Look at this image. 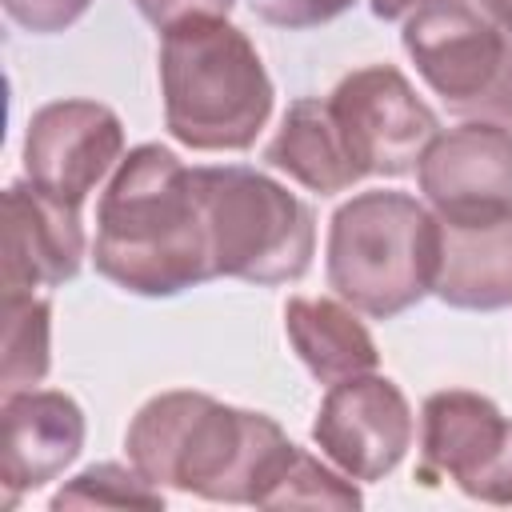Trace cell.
<instances>
[{"mask_svg": "<svg viewBox=\"0 0 512 512\" xmlns=\"http://www.w3.org/2000/svg\"><path fill=\"white\" fill-rule=\"evenodd\" d=\"M200 196L212 276L244 284H296L316 256V216L260 168L200 164L192 168Z\"/></svg>", "mask_w": 512, "mask_h": 512, "instance_id": "obj_5", "label": "cell"}, {"mask_svg": "<svg viewBox=\"0 0 512 512\" xmlns=\"http://www.w3.org/2000/svg\"><path fill=\"white\" fill-rule=\"evenodd\" d=\"M360 504L364 496L352 484V476H344L340 468L332 472L324 460H316L304 448L292 452V460L284 464L280 480L264 500V508H360Z\"/></svg>", "mask_w": 512, "mask_h": 512, "instance_id": "obj_19", "label": "cell"}, {"mask_svg": "<svg viewBox=\"0 0 512 512\" xmlns=\"http://www.w3.org/2000/svg\"><path fill=\"white\" fill-rule=\"evenodd\" d=\"M4 456H0V484L4 504L12 508L24 492L44 488L56 480L84 448V412L60 388H20L4 392Z\"/></svg>", "mask_w": 512, "mask_h": 512, "instance_id": "obj_13", "label": "cell"}, {"mask_svg": "<svg viewBox=\"0 0 512 512\" xmlns=\"http://www.w3.org/2000/svg\"><path fill=\"white\" fill-rule=\"evenodd\" d=\"M0 4L16 28L36 32V36L64 32L92 8V0H0Z\"/></svg>", "mask_w": 512, "mask_h": 512, "instance_id": "obj_20", "label": "cell"}, {"mask_svg": "<svg viewBox=\"0 0 512 512\" xmlns=\"http://www.w3.org/2000/svg\"><path fill=\"white\" fill-rule=\"evenodd\" d=\"M432 296L464 312L512 308V212L440 220V264Z\"/></svg>", "mask_w": 512, "mask_h": 512, "instance_id": "obj_14", "label": "cell"}, {"mask_svg": "<svg viewBox=\"0 0 512 512\" xmlns=\"http://www.w3.org/2000/svg\"><path fill=\"white\" fill-rule=\"evenodd\" d=\"M324 100L360 180L368 176L396 180L416 172L424 148L440 132L436 112L416 96L408 76L392 64L352 68Z\"/></svg>", "mask_w": 512, "mask_h": 512, "instance_id": "obj_7", "label": "cell"}, {"mask_svg": "<svg viewBox=\"0 0 512 512\" xmlns=\"http://www.w3.org/2000/svg\"><path fill=\"white\" fill-rule=\"evenodd\" d=\"M356 0H252V12L276 28H316L336 20L340 12H348Z\"/></svg>", "mask_w": 512, "mask_h": 512, "instance_id": "obj_21", "label": "cell"}, {"mask_svg": "<svg viewBox=\"0 0 512 512\" xmlns=\"http://www.w3.org/2000/svg\"><path fill=\"white\" fill-rule=\"evenodd\" d=\"M124 160V124L100 100H52L28 116L24 176L64 204L84 200Z\"/></svg>", "mask_w": 512, "mask_h": 512, "instance_id": "obj_10", "label": "cell"}, {"mask_svg": "<svg viewBox=\"0 0 512 512\" xmlns=\"http://www.w3.org/2000/svg\"><path fill=\"white\" fill-rule=\"evenodd\" d=\"M412 408L396 380L364 372L340 384H328L320 412L312 420V444L344 476L372 484L396 472L412 448Z\"/></svg>", "mask_w": 512, "mask_h": 512, "instance_id": "obj_9", "label": "cell"}, {"mask_svg": "<svg viewBox=\"0 0 512 512\" xmlns=\"http://www.w3.org/2000/svg\"><path fill=\"white\" fill-rule=\"evenodd\" d=\"M424 4H436V0H372V16L376 20H404Z\"/></svg>", "mask_w": 512, "mask_h": 512, "instance_id": "obj_23", "label": "cell"}, {"mask_svg": "<svg viewBox=\"0 0 512 512\" xmlns=\"http://www.w3.org/2000/svg\"><path fill=\"white\" fill-rule=\"evenodd\" d=\"M52 368V304L36 292H4V392L36 388Z\"/></svg>", "mask_w": 512, "mask_h": 512, "instance_id": "obj_17", "label": "cell"}, {"mask_svg": "<svg viewBox=\"0 0 512 512\" xmlns=\"http://www.w3.org/2000/svg\"><path fill=\"white\" fill-rule=\"evenodd\" d=\"M96 272L132 296H180L212 276L192 168L164 144L124 152L96 200Z\"/></svg>", "mask_w": 512, "mask_h": 512, "instance_id": "obj_2", "label": "cell"}, {"mask_svg": "<svg viewBox=\"0 0 512 512\" xmlns=\"http://www.w3.org/2000/svg\"><path fill=\"white\" fill-rule=\"evenodd\" d=\"M284 336L320 384H340L376 372L380 364L372 332L364 328L360 312L340 296H292L284 304Z\"/></svg>", "mask_w": 512, "mask_h": 512, "instance_id": "obj_15", "label": "cell"}, {"mask_svg": "<svg viewBox=\"0 0 512 512\" xmlns=\"http://www.w3.org/2000/svg\"><path fill=\"white\" fill-rule=\"evenodd\" d=\"M52 508H164V492L144 480L132 464H88L84 472H76L56 496Z\"/></svg>", "mask_w": 512, "mask_h": 512, "instance_id": "obj_18", "label": "cell"}, {"mask_svg": "<svg viewBox=\"0 0 512 512\" xmlns=\"http://www.w3.org/2000/svg\"><path fill=\"white\" fill-rule=\"evenodd\" d=\"M400 44L420 80L460 120L512 132V32L472 0H436L404 16Z\"/></svg>", "mask_w": 512, "mask_h": 512, "instance_id": "obj_6", "label": "cell"}, {"mask_svg": "<svg viewBox=\"0 0 512 512\" xmlns=\"http://www.w3.org/2000/svg\"><path fill=\"white\" fill-rule=\"evenodd\" d=\"M164 128L192 152H244L264 132L276 88L244 28L192 16L160 32Z\"/></svg>", "mask_w": 512, "mask_h": 512, "instance_id": "obj_3", "label": "cell"}, {"mask_svg": "<svg viewBox=\"0 0 512 512\" xmlns=\"http://www.w3.org/2000/svg\"><path fill=\"white\" fill-rule=\"evenodd\" d=\"M132 4L160 32L180 20H192V16H228L236 8V0H132Z\"/></svg>", "mask_w": 512, "mask_h": 512, "instance_id": "obj_22", "label": "cell"}, {"mask_svg": "<svg viewBox=\"0 0 512 512\" xmlns=\"http://www.w3.org/2000/svg\"><path fill=\"white\" fill-rule=\"evenodd\" d=\"M80 208L36 188L28 176L4 192V292L60 288L84 264Z\"/></svg>", "mask_w": 512, "mask_h": 512, "instance_id": "obj_12", "label": "cell"}, {"mask_svg": "<svg viewBox=\"0 0 512 512\" xmlns=\"http://www.w3.org/2000/svg\"><path fill=\"white\" fill-rule=\"evenodd\" d=\"M436 264L440 220L408 192H356L328 220L324 276L360 316L396 320L416 308L436 284Z\"/></svg>", "mask_w": 512, "mask_h": 512, "instance_id": "obj_4", "label": "cell"}, {"mask_svg": "<svg viewBox=\"0 0 512 512\" xmlns=\"http://www.w3.org/2000/svg\"><path fill=\"white\" fill-rule=\"evenodd\" d=\"M492 24H500V28H508L512 32V0H472Z\"/></svg>", "mask_w": 512, "mask_h": 512, "instance_id": "obj_24", "label": "cell"}, {"mask_svg": "<svg viewBox=\"0 0 512 512\" xmlns=\"http://www.w3.org/2000/svg\"><path fill=\"white\" fill-rule=\"evenodd\" d=\"M416 480H452L472 500L512 504V420L472 388L432 392L420 408Z\"/></svg>", "mask_w": 512, "mask_h": 512, "instance_id": "obj_8", "label": "cell"}, {"mask_svg": "<svg viewBox=\"0 0 512 512\" xmlns=\"http://www.w3.org/2000/svg\"><path fill=\"white\" fill-rule=\"evenodd\" d=\"M416 184L440 220L512 212V132L484 120L436 132L416 164Z\"/></svg>", "mask_w": 512, "mask_h": 512, "instance_id": "obj_11", "label": "cell"}, {"mask_svg": "<svg viewBox=\"0 0 512 512\" xmlns=\"http://www.w3.org/2000/svg\"><path fill=\"white\" fill-rule=\"evenodd\" d=\"M124 452L128 464L156 488L264 508L296 444L268 412L172 388L136 408L124 432Z\"/></svg>", "mask_w": 512, "mask_h": 512, "instance_id": "obj_1", "label": "cell"}, {"mask_svg": "<svg viewBox=\"0 0 512 512\" xmlns=\"http://www.w3.org/2000/svg\"><path fill=\"white\" fill-rule=\"evenodd\" d=\"M264 164L316 196H336L360 184V172L340 140L324 96H300L288 104L276 136L264 148Z\"/></svg>", "mask_w": 512, "mask_h": 512, "instance_id": "obj_16", "label": "cell"}]
</instances>
